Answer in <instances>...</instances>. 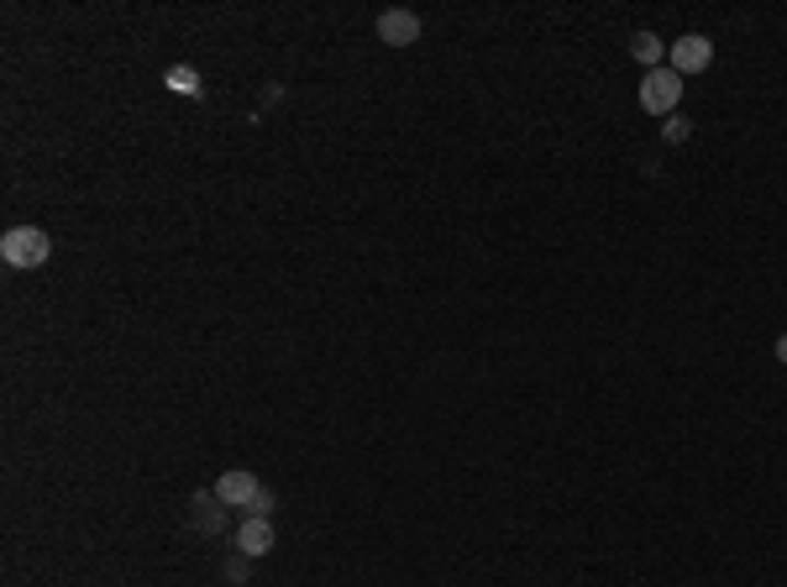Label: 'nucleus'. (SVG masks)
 Masks as SVG:
<instances>
[{"instance_id": "obj_1", "label": "nucleus", "mask_w": 787, "mask_h": 587, "mask_svg": "<svg viewBox=\"0 0 787 587\" xmlns=\"http://www.w3.org/2000/svg\"><path fill=\"white\" fill-rule=\"evenodd\" d=\"M53 258V241L43 226H11L0 236V262L5 268H43Z\"/></svg>"}, {"instance_id": "obj_8", "label": "nucleus", "mask_w": 787, "mask_h": 587, "mask_svg": "<svg viewBox=\"0 0 787 587\" xmlns=\"http://www.w3.org/2000/svg\"><path fill=\"white\" fill-rule=\"evenodd\" d=\"M164 84L173 94H184V100H200V94H205V79H200V69H190V64H168Z\"/></svg>"}, {"instance_id": "obj_11", "label": "nucleus", "mask_w": 787, "mask_h": 587, "mask_svg": "<svg viewBox=\"0 0 787 587\" xmlns=\"http://www.w3.org/2000/svg\"><path fill=\"white\" fill-rule=\"evenodd\" d=\"M662 137H667V142H688L693 137V121L688 116H667V121H662Z\"/></svg>"}, {"instance_id": "obj_3", "label": "nucleus", "mask_w": 787, "mask_h": 587, "mask_svg": "<svg viewBox=\"0 0 787 587\" xmlns=\"http://www.w3.org/2000/svg\"><path fill=\"white\" fill-rule=\"evenodd\" d=\"M709 64H715V43H709L704 32H683V37L667 47V69H677L683 79H688V74H704Z\"/></svg>"}, {"instance_id": "obj_5", "label": "nucleus", "mask_w": 787, "mask_h": 587, "mask_svg": "<svg viewBox=\"0 0 787 587\" xmlns=\"http://www.w3.org/2000/svg\"><path fill=\"white\" fill-rule=\"evenodd\" d=\"M226 519H232V504H221V494H194L190 498V524L205 535V541H215L221 530H226Z\"/></svg>"}, {"instance_id": "obj_13", "label": "nucleus", "mask_w": 787, "mask_h": 587, "mask_svg": "<svg viewBox=\"0 0 787 587\" xmlns=\"http://www.w3.org/2000/svg\"><path fill=\"white\" fill-rule=\"evenodd\" d=\"M772 352H777V362L787 368V336H777V347H772Z\"/></svg>"}, {"instance_id": "obj_6", "label": "nucleus", "mask_w": 787, "mask_h": 587, "mask_svg": "<svg viewBox=\"0 0 787 587\" xmlns=\"http://www.w3.org/2000/svg\"><path fill=\"white\" fill-rule=\"evenodd\" d=\"M258 472H247V467H232V472H221L215 477V494H221V504H232V509H241L247 515V504L258 498Z\"/></svg>"}, {"instance_id": "obj_12", "label": "nucleus", "mask_w": 787, "mask_h": 587, "mask_svg": "<svg viewBox=\"0 0 787 587\" xmlns=\"http://www.w3.org/2000/svg\"><path fill=\"white\" fill-rule=\"evenodd\" d=\"M226 583H247V556L232 551V562H226Z\"/></svg>"}, {"instance_id": "obj_10", "label": "nucleus", "mask_w": 787, "mask_h": 587, "mask_svg": "<svg viewBox=\"0 0 787 587\" xmlns=\"http://www.w3.org/2000/svg\"><path fill=\"white\" fill-rule=\"evenodd\" d=\"M273 509H279V494H273V488H258V498L247 504L241 519H273Z\"/></svg>"}, {"instance_id": "obj_4", "label": "nucleus", "mask_w": 787, "mask_h": 587, "mask_svg": "<svg viewBox=\"0 0 787 587\" xmlns=\"http://www.w3.org/2000/svg\"><path fill=\"white\" fill-rule=\"evenodd\" d=\"M373 32H379V43H389V47H409V43H420V16L405 11V5H389V11H379Z\"/></svg>"}, {"instance_id": "obj_9", "label": "nucleus", "mask_w": 787, "mask_h": 587, "mask_svg": "<svg viewBox=\"0 0 787 587\" xmlns=\"http://www.w3.org/2000/svg\"><path fill=\"white\" fill-rule=\"evenodd\" d=\"M667 47H672V43H662L656 32H636V37H630V53L641 58L645 69H662V53H667Z\"/></svg>"}, {"instance_id": "obj_7", "label": "nucleus", "mask_w": 787, "mask_h": 587, "mask_svg": "<svg viewBox=\"0 0 787 587\" xmlns=\"http://www.w3.org/2000/svg\"><path fill=\"white\" fill-rule=\"evenodd\" d=\"M232 551H241L247 562H262L273 551V519H241L237 535H232Z\"/></svg>"}, {"instance_id": "obj_2", "label": "nucleus", "mask_w": 787, "mask_h": 587, "mask_svg": "<svg viewBox=\"0 0 787 587\" xmlns=\"http://www.w3.org/2000/svg\"><path fill=\"white\" fill-rule=\"evenodd\" d=\"M683 100V74L677 69H645L641 79V111L645 116H677Z\"/></svg>"}]
</instances>
